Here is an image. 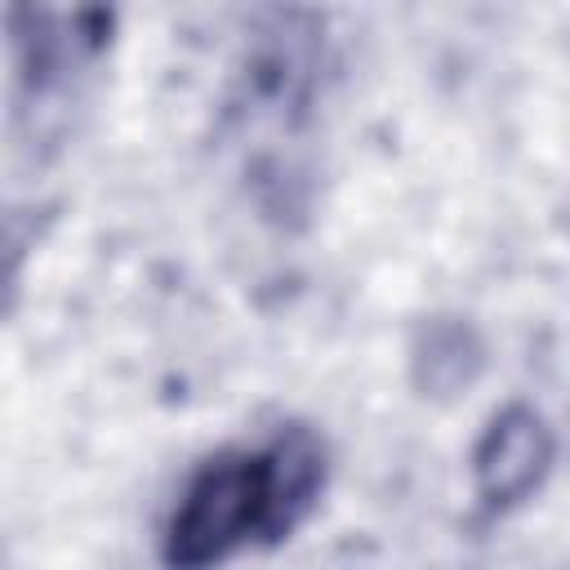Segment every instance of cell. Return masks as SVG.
Wrapping results in <instances>:
<instances>
[{
  "label": "cell",
  "instance_id": "obj_1",
  "mask_svg": "<svg viewBox=\"0 0 570 570\" xmlns=\"http://www.w3.org/2000/svg\"><path fill=\"white\" fill-rule=\"evenodd\" d=\"M330 445L307 423L281 428L258 450H218L183 485L165 534V570H218L240 548L289 539L325 494Z\"/></svg>",
  "mask_w": 570,
  "mask_h": 570
},
{
  "label": "cell",
  "instance_id": "obj_2",
  "mask_svg": "<svg viewBox=\"0 0 570 570\" xmlns=\"http://www.w3.org/2000/svg\"><path fill=\"white\" fill-rule=\"evenodd\" d=\"M552 459L557 436L548 419L534 405L512 401L490 414L472 445V490L490 512H512L543 490Z\"/></svg>",
  "mask_w": 570,
  "mask_h": 570
},
{
  "label": "cell",
  "instance_id": "obj_3",
  "mask_svg": "<svg viewBox=\"0 0 570 570\" xmlns=\"http://www.w3.org/2000/svg\"><path fill=\"white\" fill-rule=\"evenodd\" d=\"M423 365H428V374L419 383L432 392H450L459 383H472V374L481 365V347L472 343V334L463 325H428L423 343L414 347V370H423Z\"/></svg>",
  "mask_w": 570,
  "mask_h": 570
}]
</instances>
